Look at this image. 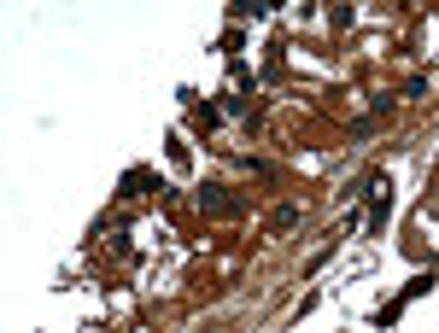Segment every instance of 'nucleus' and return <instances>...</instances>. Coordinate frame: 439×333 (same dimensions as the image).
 Instances as JSON below:
<instances>
[{
    "label": "nucleus",
    "mask_w": 439,
    "mask_h": 333,
    "mask_svg": "<svg viewBox=\"0 0 439 333\" xmlns=\"http://www.w3.org/2000/svg\"><path fill=\"white\" fill-rule=\"evenodd\" d=\"M199 199H205V211H217V216H235V199H228L223 188H205Z\"/></svg>",
    "instance_id": "obj_1"
},
{
    "label": "nucleus",
    "mask_w": 439,
    "mask_h": 333,
    "mask_svg": "<svg viewBox=\"0 0 439 333\" xmlns=\"http://www.w3.org/2000/svg\"><path fill=\"white\" fill-rule=\"evenodd\" d=\"M270 222H275V228H293V222H299V205H282V211H275Z\"/></svg>",
    "instance_id": "obj_2"
}]
</instances>
